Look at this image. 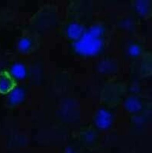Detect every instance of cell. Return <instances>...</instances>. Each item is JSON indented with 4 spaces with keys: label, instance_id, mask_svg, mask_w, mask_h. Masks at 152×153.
<instances>
[{
    "label": "cell",
    "instance_id": "cell-2",
    "mask_svg": "<svg viewBox=\"0 0 152 153\" xmlns=\"http://www.w3.org/2000/svg\"><path fill=\"white\" fill-rule=\"evenodd\" d=\"M37 44L36 39L33 36L27 34L23 35L20 39L17 45L18 51L22 53L30 52L32 49L35 48V46Z\"/></svg>",
    "mask_w": 152,
    "mask_h": 153
},
{
    "label": "cell",
    "instance_id": "cell-4",
    "mask_svg": "<svg viewBox=\"0 0 152 153\" xmlns=\"http://www.w3.org/2000/svg\"><path fill=\"white\" fill-rule=\"evenodd\" d=\"M15 79H22L25 74V70L24 67L20 64L14 65L10 71Z\"/></svg>",
    "mask_w": 152,
    "mask_h": 153
},
{
    "label": "cell",
    "instance_id": "cell-1",
    "mask_svg": "<svg viewBox=\"0 0 152 153\" xmlns=\"http://www.w3.org/2000/svg\"><path fill=\"white\" fill-rule=\"evenodd\" d=\"M17 82L10 72L3 70L0 71V94H9L16 88Z\"/></svg>",
    "mask_w": 152,
    "mask_h": 153
},
{
    "label": "cell",
    "instance_id": "cell-3",
    "mask_svg": "<svg viewBox=\"0 0 152 153\" xmlns=\"http://www.w3.org/2000/svg\"><path fill=\"white\" fill-rule=\"evenodd\" d=\"M24 94L20 89H16L12 91L8 97L7 104L10 107H15L18 105L23 99Z\"/></svg>",
    "mask_w": 152,
    "mask_h": 153
}]
</instances>
